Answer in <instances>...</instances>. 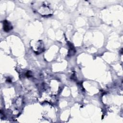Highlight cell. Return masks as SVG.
I'll return each mask as SVG.
<instances>
[{"label": "cell", "instance_id": "1", "mask_svg": "<svg viewBox=\"0 0 123 123\" xmlns=\"http://www.w3.org/2000/svg\"><path fill=\"white\" fill-rule=\"evenodd\" d=\"M12 27L10 23H9L8 21L5 20L3 21V30L5 32H9L11 29H12Z\"/></svg>", "mask_w": 123, "mask_h": 123}]
</instances>
